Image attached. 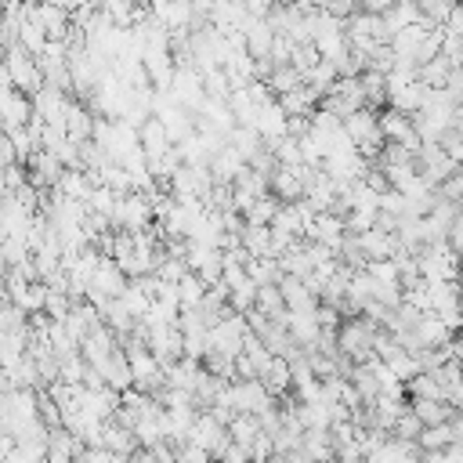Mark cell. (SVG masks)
<instances>
[{
	"mask_svg": "<svg viewBox=\"0 0 463 463\" xmlns=\"http://www.w3.org/2000/svg\"><path fill=\"white\" fill-rule=\"evenodd\" d=\"M4 80H7L11 87H18L22 94H29V98H36V94L47 87V80H43V69H40L36 54H29L25 47L4 51Z\"/></svg>",
	"mask_w": 463,
	"mask_h": 463,
	"instance_id": "6da1fadb",
	"label": "cell"
},
{
	"mask_svg": "<svg viewBox=\"0 0 463 463\" xmlns=\"http://www.w3.org/2000/svg\"><path fill=\"white\" fill-rule=\"evenodd\" d=\"M101 449H109V452H116V456H137V452H141L134 430L123 427V423H116V420L105 423V430H101Z\"/></svg>",
	"mask_w": 463,
	"mask_h": 463,
	"instance_id": "7c38bea8",
	"label": "cell"
},
{
	"mask_svg": "<svg viewBox=\"0 0 463 463\" xmlns=\"http://www.w3.org/2000/svg\"><path fill=\"white\" fill-rule=\"evenodd\" d=\"M391 430H394V438H402V441H416V438L423 434V423L416 420V412H412V409H405Z\"/></svg>",
	"mask_w": 463,
	"mask_h": 463,
	"instance_id": "603a6c76",
	"label": "cell"
},
{
	"mask_svg": "<svg viewBox=\"0 0 463 463\" xmlns=\"http://www.w3.org/2000/svg\"><path fill=\"white\" fill-rule=\"evenodd\" d=\"M33 116H36L33 98H29V94H22L18 87H11V83H7V87H4V134L29 127V123H33Z\"/></svg>",
	"mask_w": 463,
	"mask_h": 463,
	"instance_id": "8992f818",
	"label": "cell"
},
{
	"mask_svg": "<svg viewBox=\"0 0 463 463\" xmlns=\"http://www.w3.org/2000/svg\"><path fill=\"white\" fill-rule=\"evenodd\" d=\"M380 134H383V141L405 145V148H412V152L423 148V137H420V130H416V119H412L409 112L391 109V105L380 112Z\"/></svg>",
	"mask_w": 463,
	"mask_h": 463,
	"instance_id": "277c9868",
	"label": "cell"
},
{
	"mask_svg": "<svg viewBox=\"0 0 463 463\" xmlns=\"http://www.w3.org/2000/svg\"><path fill=\"white\" fill-rule=\"evenodd\" d=\"M275 29L268 25V18H250L246 22V29H242V40H246V51H250V58H271V47H275Z\"/></svg>",
	"mask_w": 463,
	"mask_h": 463,
	"instance_id": "52a82bcc",
	"label": "cell"
},
{
	"mask_svg": "<svg viewBox=\"0 0 463 463\" xmlns=\"http://www.w3.org/2000/svg\"><path fill=\"white\" fill-rule=\"evenodd\" d=\"M459 297H463V279H459Z\"/></svg>",
	"mask_w": 463,
	"mask_h": 463,
	"instance_id": "1f68e13d",
	"label": "cell"
},
{
	"mask_svg": "<svg viewBox=\"0 0 463 463\" xmlns=\"http://www.w3.org/2000/svg\"><path fill=\"white\" fill-rule=\"evenodd\" d=\"M409 409L416 412V420L423 423V427H445V423H452L459 412L449 405V402H441V398H409Z\"/></svg>",
	"mask_w": 463,
	"mask_h": 463,
	"instance_id": "9c48e42d",
	"label": "cell"
},
{
	"mask_svg": "<svg viewBox=\"0 0 463 463\" xmlns=\"http://www.w3.org/2000/svg\"><path fill=\"white\" fill-rule=\"evenodd\" d=\"M246 170H250V163H246L232 145H224V148L210 159V174H213V181H217V184H235Z\"/></svg>",
	"mask_w": 463,
	"mask_h": 463,
	"instance_id": "ba28073f",
	"label": "cell"
},
{
	"mask_svg": "<svg viewBox=\"0 0 463 463\" xmlns=\"http://www.w3.org/2000/svg\"><path fill=\"white\" fill-rule=\"evenodd\" d=\"M369 271H373L380 282L402 286V271H398V264H394V260H373V264H369Z\"/></svg>",
	"mask_w": 463,
	"mask_h": 463,
	"instance_id": "cb8c5ba5",
	"label": "cell"
},
{
	"mask_svg": "<svg viewBox=\"0 0 463 463\" xmlns=\"http://www.w3.org/2000/svg\"><path fill=\"white\" fill-rule=\"evenodd\" d=\"M452 430H456V445L463 449V416H456V420H452Z\"/></svg>",
	"mask_w": 463,
	"mask_h": 463,
	"instance_id": "f1b7e54d",
	"label": "cell"
},
{
	"mask_svg": "<svg viewBox=\"0 0 463 463\" xmlns=\"http://www.w3.org/2000/svg\"><path fill=\"white\" fill-rule=\"evenodd\" d=\"M224 394H228L232 409H235V412H246V416H260L264 409L275 405V394H271L260 380H235V383H228Z\"/></svg>",
	"mask_w": 463,
	"mask_h": 463,
	"instance_id": "7a4b0ae2",
	"label": "cell"
},
{
	"mask_svg": "<svg viewBox=\"0 0 463 463\" xmlns=\"http://www.w3.org/2000/svg\"><path fill=\"white\" fill-rule=\"evenodd\" d=\"M242 250L250 257H271V228L268 224H246L242 232Z\"/></svg>",
	"mask_w": 463,
	"mask_h": 463,
	"instance_id": "e0dca14e",
	"label": "cell"
},
{
	"mask_svg": "<svg viewBox=\"0 0 463 463\" xmlns=\"http://www.w3.org/2000/svg\"><path fill=\"white\" fill-rule=\"evenodd\" d=\"M271 195H275L279 203H300V199L307 195V188H304L297 166H279V170L271 174Z\"/></svg>",
	"mask_w": 463,
	"mask_h": 463,
	"instance_id": "30bf717a",
	"label": "cell"
},
{
	"mask_svg": "<svg viewBox=\"0 0 463 463\" xmlns=\"http://www.w3.org/2000/svg\"><path fill=\"white\" fill-rule=\"evenodd\" d=\"M228 145L246 159V163H253L268 145H264V137H260V130L257 127H235L232 130V137H228Z\"/></svg>",
	"mask_w": 463,
	"mask_h": 463,
	"instance_id": "5bb4252c",
	"label": "cell"
},
{
	"mask_svg": "<svg viewBox=\"0 0 463 463\" xmlns=\"http://www.w3.org/2000/svg\"><path fill=\"white\" fill-rule=\"evenodd\" d=\"M449 250L463 257V217H459V221L452 224V232H449Z\"/></svg>",
	"mask_w": 463,
	"mask_h": 463,
	"instance_id": "83f0119b",
	"label": "cell"
},
{
	"mask_svg": "<svg viewBox=\"0 0 463 463\" xmlns=\"http://www.w3.org/2000/svg\"><path fill=\"white\" fill-rule=\"evenodd\" d=\"M260 383H264L275 398H286V394L293 391V369H289V362H286V358H271V365L260 373Z\"/></svg>",
	"mask_w": 463,
	"mask_h": 463,
	"instance_id": "4fadbf2b",
	"label": "cell"
},
{
	"mask_svg": "<svg viewBox=\"0 0 463 463\" xmlns=\"http://www.w3.org/2000/svg\"><path fill=\"white\" fill-rule=\"evenodd\" d=\"M246 271H250V279H253L257 286H279L282 275H286L282 264H279V257H250Z\"/></svg>",
	"mask_w": 463,
	"mask_h": 463,
	"instance_id": "2e32d148",
	"label": "cell"
},
{
	"mask_svg": "<svg viewBox=\"0 0 463 463\" xmlns=\"http://www.w3.org/2000/svg\"><path fill=\"white\" fill-rule=\"evenodd\" d=\"M279 289H282V297H286V307H289V311H318V304H322V300L307 289V282H304V279H297V275H282Z\"/></svg>",
	"mask_w": 463,
	"mask_h": 463,
	"instance_id": "8fae6325",
	"label": "cell"
},
{
	"mask_svg": "<svg viewBox=\"0 0 463 463\" xmlns=\"http://www.w3.org/2000/svg\"><path fill=\"white\" fill-rule=\"evenodd\" d=\"M452 181H456V188H459V195H463V170H456V177H452Z\"/></svg>",
	"mask_w": 463,
	"mask_h": 463,
	"instance_id": "f546056e",
	"label": "cell"
},
{
	"mask_svg": "<svg viewBox=\"0 0 463 463\" xmlns=\"http://www.w3.org/2000/svg\"><path fill=\"white\" fill-rule=\"evenodd\" d=\"M405 391H409V398H441L445 402V387L438 383L434 373H420L416 380L405 383Z\"/></svg>",
	"mask_w": 463,
	"mask_h": 463,
	"instance_id": "7402d4cb",
	"label": "cell"
},
{
	"mask_svg": "<svg viewBox=\"0 0 463 463\" xmlns=\"http://www.w3.org/2000/svg\"><path fill=\"white\" fill-rule=\"evenodd\" d=\"M459 11H463V0H459Z\"/></svg>",
	"mask_w": 463,
	"mask_h": 463,
	"instance_id": "d6a6232c",
	"label": "cell"
},
{
	"mask_svg": "<svg viewBox=\"0 0 463 463\" xmlns=\"http://www.w3.org/2000/svg\"><path fill=\"white\" fill-rule=\"evenodd\" d=\"M192 445H199V449H206L210 456H224L228 452V445H232V434H228V427L213 416V412H199V420H195V427H192V438H188Z\"/></svg>",
	"mask_w": 463,
	"mask_h": 463,
	"instance_id": "5b68a950",
	"label": "cell"
},
{
	"mask_svg": "<svg viewBox=\"0 0 463 463\" xmlns=\"http://www.w3.org/2000/svg\"><path fill=\"white\" fill-rule=\"evenodd\" d=\"M416 441H420L423 452H441V449H449L456 441V430H452V423H445V427H423V434Z\"/></svg>",
	"mask_w": 463,
	"mask_h": 463,
	"instance_id": "d6986e66",
	"label": "cell"
},
{
	"mask_svg": "<svg viewBox=\"0 0 463 463\" xmlns=\"http://www.w3.org/2000/svg\"><path fill=\"white\" fill-rule=\"evenodd\" d=\"M449 76H452V61H449L445 54H438V58L427 61V65H420V83H423V87H445Z\"/></svg>",
	"mask_w": 463,
	"mask_h": 463,
	"instance_id": "ac0fdd59",
	"label": "cell"
},
{
	"mask_svg": "<svg viewBox=\"0 0 463 463\" xmlns=\"http://www.w3.org/2000/svg\"><path fill=\"white\" fill-rule=\"evenodd\" d=\"M394 4H398V0H362V11H365V14H380V18H383Z\"/></svg>",
	"mask_w": 463,
	"mask_h": 463,
	"instance_id": "4316f807",
	"label": "cell"
},
{
	"mask_svg": "<svg viewBox=\"0 0 463 463\" xmlns=\"http://www.w3.org/2000/svg\"><path fill=\"white\" fill-rule=\"evenodd\" d=\"M228 434H232V445H239V449H253V441L264 434L260 430V420L257 416H246V412H239L232 423H228Z\"/></svg>",
	"mask_w": 463,
	"mask_h": 463,
	"instance_id": "9a60e30c",
	"label": "cell"
},
{
	"mask_svg": "<svg viewBox=\"0 0 463 463\" xmlns=\"http://www.w3.org/2000/svg\"><path fill=\"white\" fill-rule=\"evenodd\" d=\"M152 213H156L152 199L141 195V192H130V195L119 199L116 213H112V232H145V224L152 221Z\"/></svg>",
	"mask_w": 463,
	"mask_h": 463,
	"instance_id": "3957f363",
	"label": "cell"
},
{
	"mask_svg": "<svg viewBox=\"0 0 463 463\" xmlns=\"http://www.w3.org/2000/svg\"><path fill=\"white\" fill-rule=\"evenodd\" d=\"M242 7L250 11V18H268L275 11V0H242Z\"/></svg>",
	"mask_w": 463,
	"mask_h": 463,
	"instance_id": "484cf974",
	"label": "cell"
},
{
	"mask_svg": "<svg viewBox=\"0 0 463 463\" xmlns=\"http://www.w3.org/2000/svg\"><path fill=\"white\" fill-rule=\"evenodd\" d=\"M333 463H365V459H333Z\"/></svg>",
	"mask_w": 463,
	"mask_h": 463,
	"instance_id": "4dcf8cb0",
	"label": "cell"
},
{
	"mask_svg": "<svg viewBox=\"0 0 463 463\" xmlns=\"http://www.w3.org/2000/svg\"><path fill=\"white\" fill-rule=\"evenodd\" d=\"M387 369H391V373H394L402 383H409V380H416V376L423 373V365L416 362V354H409L405 347H402L398 354H391V358H387Z\"/></svg>",
	"mask_w": 463,
	"mask_h": 463,
	"instance_id": "44dd1931",
	"label": "cell"
},
{
	"mask_svg": "<svg viewBox=\"0 0 463 463\" xmlns=\"http://www.w3.org/2000/svg\"><path fill=\"white\" fill-rule=\"evenodd\" d=\"M279 210H282V203H279L275 195H264V199H257L242 217H246V224H268V228H271V221L279 217Z\"/></svg>",
	"mask_w": 463,
	"mask_h": 463,
	"instance_id": "ffe728a7",
	"label": "cell"
},
{
	"mask_svg": "<svg viewBox=\"0 0 463 463\" xmlns=\"http://www.w3.org/2000/svg\"><path fill=\"white\" fill-rule=\"evenodd\" d=\"M83 456H87V463H134L130 456H116V452H109V449H101V445L87 449Z\"/></svg>",
	"mask_w": 463,
	"mask_h": 463,
	"instance_id": "d4e9b609",
	"label": "cell"
}]
</instances>
